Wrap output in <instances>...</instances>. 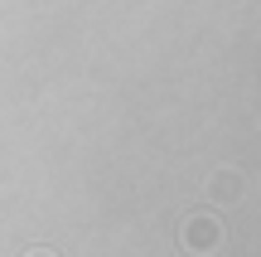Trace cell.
Returning a JSON list of instances; mask_svg holds the SVG:
<instances>
[{"instance_id":"obj_1","label":"cell","mask_w":261,"mask_h":257,"mask_svg":"<svg viewBox=\"0 0 261 257\" xmlns=\"http://www.w3.org/2000/svg\"><path fill=\"white\" fill-rule=\"evenodd\" d=\"M184 243L194 252H213L218 243H223V228H218V219H208V214H198V219L184 223Z\"/></svg>"},{"instance_id":"obj_2","label":"cell","mask_w":261,"mask_h":257,"mask_svg":"<svg viewBox=\"0 0 261 257\" xmlns=\"http://www.w3.org/2000/svg\"><path fill=\"white\" fill-rule=\"evenodd\" d=\"M24 257H54V252H48V248H29Z\"/></svg>"}]
</instances>
